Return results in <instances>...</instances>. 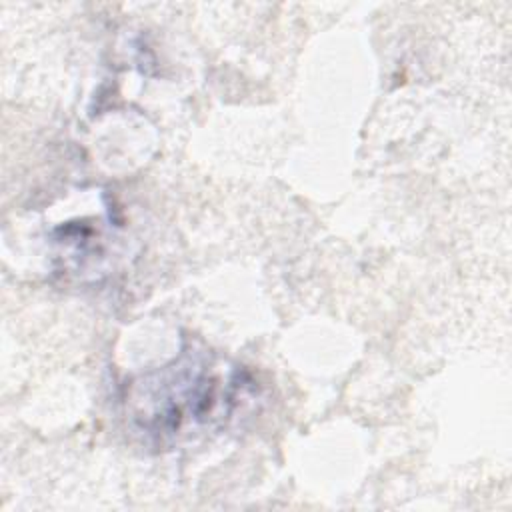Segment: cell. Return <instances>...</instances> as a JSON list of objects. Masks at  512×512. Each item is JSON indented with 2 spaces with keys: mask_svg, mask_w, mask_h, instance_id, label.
I'll return each instance as SVG.
<instances>
[{
  "mask_svg": "<svg viewBox=\"0 0 512 512\" xmlns=\"http://www.w3.org/2000/svg\"><path fill=\"white\" fill-rule=\"evenodd\" d=\"M224 402L220 380L204 356L182 352L172 364L142 378L136 386V424L152 436L174 434L186 420H206Z\"/></svg>",
  "mask_w": 512,
  "mask_h": 512,
  "instance_id": "1",
  "label": "cell"
}]
</instances>
